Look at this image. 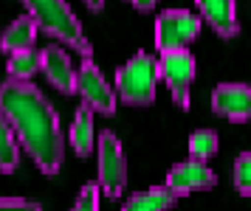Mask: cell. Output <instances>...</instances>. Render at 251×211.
<instances>
[{
  "label": "cell",
  "mask_w": 251,
  "mask_h": 211,
  "mask_svg": "<svg viewBox=\"0 0 251 211\" xmlns=\"http://www.w3.org/2000/svg\"><path fill=\"white\" fill-rule=\"evenodd\" d=\"M0 113L12 124L20 149L43 175H59L65 161V135L54 104L31 82L6 79L0 85Z\"/></svg>",
  "instance_id": "1"
},
{
  "label": "cell",
  "mask_w": 251,
  "mask_h": 211,
  "mask_svg": "<svg viewBox=\"0 0 251 211\" xmlns=\"http://www.w3.org/2000/svg\"><path fill=\"white\" fill-rule=\"evenodd\" d=\"M23 6H25V14L34 17L40 31H46L48 37L65 43L71 51L82 54V59H88L93 54L91 43L82 31V23L76 20V14L71 11L65 0H23Z\"/></svg>",
  "instance_id": "2"
},
{
  "label": "cell",
  "mask_w": 251,
  "mask_h": 211,
  "mask_svg": "<svg viewBox=\"0 0 251 211\" xmlns=\"http://www.w3.org/2000/svg\"><path fill=\"white\" fill-rule=\"evenodd\" d=\"M155 82H158V62L144 51L130 56L116 70V93L130 107H150L155 101Z\"/></svg>",
  "instance_id": "3"
},
{
  "label": "cell",
  "mask_w": 251,
  "mask_h": 211,
  "mask_svg": "<svg viewBox=\"0 0 251 211\" xmlns=\"http://www.w3.org/2000/svg\"><path fill=\"white\" fill-rule=\"evenodd\" d=\"M99 191L104 197L116 200L127 189V158L122 149V141L110 130L99 133Z\"/></svg>",
  "instance_id": "4"
},
{
  "label": "cell",
  "mask_w": 251,
  "mask_h": 211,
  "mask_svg": "<svg viewBox=\"0 0 251 211\" xmlns=\"http://www.w3.org/2000/svg\"><path fill=\"white\" fill-rule=\"evenodd\" d=\"M158 62V76L164 79V85L170 88L175 107L189 110V88L195 82V56L186 48L178 51H161Z\"/></svg>",
  "instance_id": "5"
},
{
  "label": "cell",
  "mask_w": 251,
  "mask_h": 211,
  "mask_svg": "<svg viewBox=\"0 0 251 211\" xmlns=\"http://www.w3.org/2000/svg\"><path fill=\"white\" fill-rule=\"evenodd\" d=\"M201 17L186 9H170L155 17V48L158 51H178L198 40Z\"/></svg>",
  "instance_id": "6"
},
{
  "label": "cell",
  "mask_w": 251,
  "mask_h": 211,
  "mask_svg": "<svg viewBox=\"0 0 251 211\" xmlns=\"http://www.w3.org/2000/svg\"><path fill=\"white\" fill-rule=\"evenodd\" d=\"M76 93L82 96V104L91 113L99 116H113L116 113V90L107 85L102 70L96 68L91 56L82 59L79 70H76Z\"/></svg>",
  "instance_id": "7"
},
{
  "label": "cell",
  "mask_w": 251,
  "mask_h": 211,
  "mask_svg": "<svg viewBox=\"0 0 251 211\" xmlns=\"http://www.w3.org/2000/svg\"><path fill=\"white\" fill-rule=\"evenodd\" d=\"M212 110L228 121H249L251 118V88L243 82H223L212 90Z\"/></svg>",
  "instance_id": "8"
},
{
  "label": "cell",
  "mask_w": 251,
  "mask_h": 211,
  "mask_svg": "<svg viewBox=\"0 0 251 211\" xmlns=\"http://www.w3.org/2000/svg\"><path fill=\"white\" fill-rule=\"evenodd\" d=\"M167 186H170L178 197L192 194V191H209L217 186V175L209 166L198 164V161H183L175 164L167 175Z\"/></svg>",
  "instance_id": "9"
},
{
  "label": "cell",
  "mask_w": 251,
  "mask_h": 211,
  "mask_svg": "<svg viewBox=\"0 0 251 211\" xmlns=\"http://www.w3.org/2000/svg\"><path fill=\"white\" fill-rule=\"evenodd\" d=\"M43 54V73L46 79L59 90V93H76V68L71 65V56L65 54V48H59V45H48L40 51Z\"/></svg>",
  "instance_id": "10"
},
{
  "label": "cell",
  "mask_w": 251,
  "mask_h": 211,
  "mask_svg": "<svg viewBox=\"0 0 251 211\" xmlns=\"http://www.w3.org/2000/svg\"><path fill=\"white\" fill-rule=\"evenodd\" d=\"M198 9H201V17L206 20V25L223 37V40H231L240 34V20H237V3L234 0H195Z\"/></svg>",
  "instance_id": "11"
},
{
  "label": "cell",
  "mask_w": 251,
  "mask_h": 211,
  "mask_svg": "<svg viewBox=\"0 0 251 211\" xmlns=\"http://www.w3.org/2000/svg\"><path fill=\"white\" fill-rule=\"evenodd\" d=\"M37 23L34 17H17V20L9 23V28L3 31V40H0V48L6 51V54H17V51H31L37 43Z\"/></svg>",
  "instance_id": "12"
},
{
  "label": "cell",
  "mask_w": 251,
  "mask_h": 211,
  "mask_svg": "<svg viewBox=\"0 0 251 211\" xmlns=\"http://www.w3.org/2000/svg\"><path fill=\"white\" fill-rule=\"evenodd\" d=\"M178 203V194L170 186H152V189L136 191L122 206V211H170Z\"/></svg>",
  "instance_id": "13"
},
{
  "label": "cell",
  "mask_w": 251,
  "mask_h": 211,
  "mask_svg": "<svg viewBox=\"0 0 251 211\" xmlns=\"http://www.w3.org/2000/svg\"><path fill=\"white\" fill-rule=\"evenodd\" d=\"M71 149L76 158H88L93 152V113L85 104L74 113L71 121Z\"/></svg>",
  "instance_id": "14"
},
{
  "label": "cell",
  "mask_w": 251,
  "mask_h": 211,
  "mask_svg": "<svg viewBox=\"0 0 251 211\" xmlns=\"http://www.w3.org/2000/svg\"><path fill=\"white\" fill-rule=\"evenodd\" d=\"M17 166H20V144H17V135H14L12 124L6 121V116L0 113V172L12 175Z\"/></svg>",
  "instance_id": "15"
},
{
  "label": "cell",
  "mask_w": 251,
  "mask_h": 211,
  "mask_svg": "<svg viewBox=\"0 0 251 211\" xmlns=\"http://www.w3.org/2000/svg\"><path fill=\"white\" fill-rule=\"evenodd\" d=\"M40 68H43V54L31 48V51H17V54L9 56L6 73H9V79H14V82H28Z\"/></svg>",
  "instance_id": "16"
},
{
  "label": "cell",
  "mask_w": 251,
  "mask_h": 211,
  "mask_svg": "<svg viewBox=\"0 0 251 211\" xmlns=\"http://www.w3.org/2000/svg\"><path fill=\"white\" fill-rule=\"evenodd\" d=\"M217 133L215 130H195L189 135V158L198 164H206L209 158L217 155Z\"/></svg>",
  "instance_id": "17"
},
{
  "label": "cell",
  "mask_w": 251,
  "mask_h": 211,
  "mask_svg": "<svg viewBox=\"0 0 251 211\" xmlns=\"http://www.w3.org/2000/svg\"><path fill=\"white\" fill-rule=\"evenodd\" d=\"M231 180H234V189H237L243 197H249L251 194V149L243 152V155L234 161V175H231Z\"/></svg>",
  "instance_id": "18"
},
{
  "label": "cell",
  "mask_w": 251,
  "mask_h": 211,
  "mask_svg": "<svg viewBox=\"0 0 251 211\" xmlns=\"http://www.w3.org/2000/svg\"><path fill=\"white\" fill-rule=\"evenodd\" d=\"M99 186L96 183H85L82 191L76 194V203H74V209L71 211H99Z\"/></svg>",
  "instance_id": "19"
},
{
  "label": "cell",
  "mask_w": 251,
  "mask_h": 211,
  "mask_svg": "<svg viewBox=\"0 0 251 211\" xmlns=\"http://www.w3.org/2000/svg\"><path fill=\"white\" fill-rule=\"evenodd\" d=\"M0 211H43V206L25 197H0Z\"/></svg>",
  "instance_id": "20"
},
{
  "label": "cell",
  "mask_w": 251,
  "mask_h": 211,
  "mask_svg": "<svg viewBox=\"0 0 251 211\" xmlns=\"http://www.w3.org/2000/svg\"><path fill=\"white\" fill-rule=\"evenodd\" d=\"M127 3H130L133 9H138L141 14H147V11L155 9V3H158V0H127Z\"/></svg>",
  "instance_id": "21"
},
{
  "label": "cell",
  "mask_w": 251,
  "mask_h": 211,
  "mask_svg": "<svg viewBox=\"0 0 251 211\" xmlns=\"http://www.w3.org/2000/svg\"><path fill=\"white\" fill-rule=\"evenodd\" d=\"M85 6H88L93 14H96V11H102V9H104V0H85Z\"/></svg>",
  "instance_id": "22"
}]
</instances>
